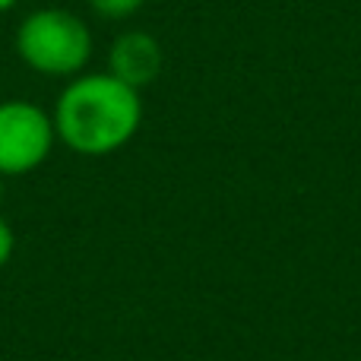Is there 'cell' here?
<instances>
[{
	"label": "cell",
	"instance_id": "cell-1",
	"mask_svg": "<svg viewBox=\"0 0 361 361\" xmlns=\"http://www.w3.org/2000/svg\"><path fill=\"white\" fill-rule=\"evenodd\" d=\"M51 118L67 149L102 159L137 137L143 124V95L111 73H80L61 89Z\"/></svg>",
	"mask_w": 361,
	"mask_h": 361
},
{
	"label": "cell",
	"instance_id": "cell-2",
	"mask_svg": "<svg viewBox=\"0 0 361 361\" xmlns=\"http://www.w3.org/2000/svg\"><path fill=\"white\" fill-rule=\"evenodd\" d=\"M13 44L25 67L54 80H73L86 73L95 48L89 25L63 6L32 10L19 23Z\"/></svg>",
	"mask_w": 361,
	"mask_h": 361
},
{
	"label": "cell",
	"instance_id": "cell-3",
	"mask_svg": "<svg viewBox=\"0 0 361 361\" xmlns=\"http://www.w3.org/2000/svg\"><path fill=\"white\" fill-rule=\"evenodd\" d=\"M57 143L54 118L25 99L0 102V178H19L42 169Z\"/></svg>",
	"mask_w": 361,
	"mask_h": 361
},
{
	"label": "cell",
	"instance_id": "cell-4",
	"mask_svg": "<svg viewBox=\"0 0 361 361\" xmlns=\"http://www.w3.org/2000/svg\"><path fill=\"white\" fill-rule=\"evenodd\" d=\"M162 61H165V54H162L159 38L143 29L121 32L111 42V48H108V73L114 80L127 82L130 89H137V92H143L146 86H152L159 80Z\"/></svg>",
	"mask_w": 361,
	"mask_h": 361
},
{
	"label": "cell",
	"instance_id": "cell-5",
	"mask_svg": "<svg viewBox=\"0 0 361 361\" xmlns=\"http://www.w3.org/2000/svg\"><path fill=\"white\" fill-rule=\"evenodd\" d=\"M146 0H89L95 16L102 19H130L133 13L143 10Z\"/></svg>",
	"mask_w": 361,
	"mask_h": 361
},
{
	"label": "cell",
	"instance_id": "cell-6",
	"mask_svg": "<svg viewBox=\"0 0 361 361\" xmlns=\"http://www.w3.org/2000/svg\"><path fill=\"white\" fill-rule=\"evenodd\" d=\"M13 250H16V235H13V225L0 216V269L13 260Z\"/></svg>",
	"mask_w": 361,
	"mask_h": 361
},
{
	"label": "cell",
	"instance_id": "cell-7",
	"mask_svg": "<svg viewBox=\"0 0 361 361\" xmlns=\"http://www.w3.org/2000/svg\"><path fill=\"white\" fill-rule=\"evenodd\" d=\"M19 0H0V13H6V10H13Z\"/></svg>",
	"mask_w": 361,
	"mask_h": 361
}]
</instances>
